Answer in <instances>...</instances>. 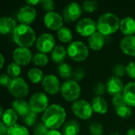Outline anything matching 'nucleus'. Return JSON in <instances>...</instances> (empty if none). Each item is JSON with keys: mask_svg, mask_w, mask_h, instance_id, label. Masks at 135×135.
<instances>
[{"mask_svg": "<svg viewBox=\"0 0 135 135\" xmlns=\"http://www.w3.org/2000/svg\"><path fill=\"white\" fill-rule=\"evenodd\" d=\"M44 22L49 29L58 31L62 27L63 17L57 12H48L44 17Z\"/></svg>", "mask_w": 135, "mask_h": 135, "instance_id": "15", "label": "nucleus"}, {"mask_svg": "<svg viewBox=\"0 0 135 135\" xmlns=\"http://www.w3.org/2000/svg\"><path fill=\"white\" fill-rule=\"evenodd\" d=\"M91 105L93 112L100 115L105 114L108 109V102L103 97H94L92 100Z\"/></svg>", "mask_w": 135, "mask_h": 135, "instance_id": "24", "label": "nucleus"}, {"mask_svg": "<svg viewBox=\"0 0 135 135\" xmlns=\"http://www.w3.org/2000/svg\"><path fill=\"white\" fill-rule=\"evenodd\" d=\"M47 135H62V134L57 130H50Z\"/></svg>", "mask_w": 135, "mask_h": 135, "instance_id": "45", "label": "nucleus"}, {"mask_svg": "<svg viewBox=\"0 0 135 135\" xmlns=\"http://www.w3.org/2000/svg\"><path fill=\"white\" fill-rule=\"evenodd\" d=\"M66 117V110L59 104L50 105L42 115V123L49 130H57L60 128Z\"/></svg>", "mask_w": 135, "mask_h": 135, "instance_id": "1", "label": "nucleus"}, {"mask_svg": "<svg viewBox=\"0 0 135 135\" xmlns=\"http://www.w3.org/2000/svg\"><path fill=\"white\" fill-rule=\"evenodd\" d=\"M57 71L59 75L64 78V79H69L71 77H73V70L72 68L70 65H68L67 63H60L59 64L58 67H57Z\"/></svg>", "mask_w": 135, "mask_h": 135, "instance_id": "29", "label": "nucleus"}, {"mask_svg": "<svg viewBox=\"0 0 135 135\" xmlns=\"http://www.w3.org/2000/svg\"><path fill=\"white\" fill-rule=\"evenodd\" d=\"M123 97L127 104L135 107V82H130L125 85Z\"/></svg>", "mask_w": 135, "mask_h": 135, "instance_id": "23", "label": "nucleus"}, {"mask_svg": "<svg viewBox=\"0 0 135 135\" xmlns=\"http://www.w3.org/2000/svg\"><path fill=\"white\" fill-rule=\"evenodd\" d=\"M127 135H135V128H131L128 130Z\"/></svg>", "mask_w": 135, "mask_h": 135, "instance_id": "48", "label": "nucleus"}, {"mask_svg": "<svg viewBox=\"0 0 135 135\" xmlns=\"http://www.w3.org/2000/svg\"><path fill=\"white\" fill-rule=\"evenodd\" d=\"M61 94L67 101H76L81 94V87L74 80H67L61 85Z\"/></svg>", "mask_w": 135, "mask_h": 135, "instance_id": "5", "label": "nucleus"}, {"mask_svg": "<svg viewBox=\"0 0 135 135\" xmlns=\"http://www.w3.org/2000/svg\"><path fill=\"white\" fill-rule=\"evenodd\" d=\"M32 61L36 66H44L48 63L49 59H48V57L47 56L46 54L39 52V53H36L34 55V56L32 58Z\"/></svg>", "mask_w": 135, "mask_h": 135, "instance_id": "33", "label": "nucleus"}, {"mask_svg": "<svg viewBox=\"0 0 135 135\" xmlns=\"http://www.w3.org/2000/svg\"><path fill=\"white\" fill-rule=\"evenodd\" d=\"M7 135H29L28 129L20 124H16L8 128Z\"/></svg>", "mask_w": 135, "mask_h": 135, "instance_id": "31", "label": "nucleus"}, {"mask_svg": "<svg viewBox=\"0 0 135 135\" xmlns=\"http://www.w3.org/2000/svg\"><path fill=\"white\" fill-rule=\"evenodd\" d=\"M110 135H120L119 133H117V132H115V133H112Z\"/></svg>", "mask_w": 135, "mask_h": 135, "instance_id": "49", "label": "nucleus"}, {"mask_svg": "<svg viewBox=\"0 0 135 135\" xmlns=\"http://www.w3.org/2000/svg\"><path fill=\"white\" fill-rule=\"evenodd\" d=\"M57 36L62 43H69L73 39V33L68 27L62 26L57 31Z\"/></svg>", "mask_w": 135, "mask_h": 135, "instance_id": "28", "label": "nucleus"}, {"mask_svg": "<svg viewBox=\"0 0 135 135\" xmlns=\"http://www.w3.org/2000/svg\"><path fill=\"white\" fill-rule=\"evenodd\" d=\"M13 39L14 42L21 47H29L36 41V33L33 28L27 25H17L13 32Z\"/></svg>", "mask_w": 135, "mask_h": 135, "instance_id": "2", "label": "nucleus"}, {"mask_svg": "<svg viewBox=\"0 0 135 135\" xmlns=\"http://www.w3.org/2000/svg\"><path fill=\"white\" fill-rule=\"evenodd\" d=\"M6 72H7V74L12 78H18V76L20 75V74L21 72V66L18 65L17 63H16L15 62H11L8 65Z\"/></svg>", "mask_w": 135, "mask_h": 135, "instance_id": "32", "label": "nucleus"}, {"mask_svg": "<svg viewBox=\"0 0 135 135\" xmlns=\"http://www.w3.org/2000/svg\"><path fill=\"white\" fill-rule=\"evenodd\" d=\"M72 112L81 119L87 120L91 118L93 110L91 104L85 100H78L72 104Z\"/></svg>", "mask_w": 135, "mask_h": 135, "instance_id": "8", "label": "nucleus"}, {"mask_svg": "<svg viewBox=\"0 0 135 135\" xmlns=\"http://www.w3.org/2000/svg\"><path fill=\"white\" fill-rule=\"evenodd\" d=\"M124 87L125 86L123 85L122 80L115 76L111 77L106 83L107 91L112 97H115L119 94H123Z\"/></svg>", "mask_w": 135, "mask_h": 135, "instance_id": "17", "label": "nucleus"}, {"mask_svg": "<svg viewBox=\"0 0 135 135\" xmlns=\"http://www.w3.org/2000/svg\"><path fill=\"white\" fill-rule=\"evenodd\" d=\"M40 1H39V0H32V1H26V3L28 5V6H36V4H38V3H40Z\"/></svg>", "mask_w": 135, "mask_h": 135, "instance_id": "46", "label": "nucleus"}, {"mask_svg": "<svg viewBox=\"0 0 135 135\" xmlns=\"http://www.w3.org/2000/svg\"><path fill=\"white\" fill-rule=\"evenodd\" d=\"M99 7V4L95 0H86L82 4V8L85 11L88 13H93Z\"/></svg>", "mask_w": 135, "mask_h": 135, "instance_id": "34", "label": "nucleus"}, {"mask_svg": "<svg viewBox=\"0 0 135 135\" xmlns=\"http://www.w3.org/2000/svg\"><path fill=\"white\" fill-rule=\"evenodd\" d=\"M80 132V125L75 119L66 122L62 127V135H78Z\"/></svg>", "mask_w": 135, "mask_h": 135, "instance_id": "26", "label": "nucleus"}, {"mask_svg": "<svg viewBox=\"0 0 135 135\" xmlns=\"http://www.w3.org/2000/svg\"><path fill=\"white\" fill-rule=\"evenodd\" d=\"M1 117H2V122L8 128L17 124L16 123L17 120V114L12 108L6 109Z\"/></svg>", "mask_w": 135, "mask_h": 135, "instance_id": "25", "label": "nucleus"}, {"mask_svg": "<svg viewBox=\"0 0 135 135\" xmlns=\"http://www.w3.org/2000/svg\"><path fill=\"white\" fill-rule=\"evenodd\" d=\"M11 81H12V79L10 78V77L8 74H2L0 75V85H1L6 86V87H9Z\"/></svg>", "mask_w": 135, "mask_h": 135, "instance_id": "43", "label": "nucleus"}, {"mask_svg": "<svg viewBox=\"0 0 135 135\" xmlns=\"http://www.w3.org/2000/svg\"><path fill=\"white\" fill-rule=\"evenodd\" d=\"M106 90V85H104L102 82H97L93 88V92L97 97H102L105 93Z\"/></svg>", "mask_w": 135, "mask_h": 135, "instance_id": "40", "label": "nucleus"}, {"mask_svg": "<svg viewBox=\"0 0 135 135\" xmlns=\"http://www.w3.org/2000/svg\"><path fill=\"white\" fill-rule=\"evenodd\" d=\"M48 97L44 93H36L29 99V108L30 110L36 114L44 112L49 107Z\"/></svg>", "mask_w": 135, "mask_h": 135, "instance_id": "7", "label": "nucleus"}, {"mask_svg": "<svg viewBox=\"0 0 135 135\" xmlns=\"http://www.w3.org/2000/svg\"><path fill=\"white\" fill-rule=\"evenodd\" d=\"M112 104L115 107L116 114L123 119L129 118L132 114L131 107H130L128 104H126L123 94H119L112 97Z\"/></svg>", "mask_w": 135, "mask_h": 135, "instance_id": "12", "label": "nucleus"}, {"mask_svg": "<svg viewBox=\"0 0 135 135\" xmlns=\"http://www.w3.org/2000/svg\"><path fill=\"white\" fill-rule=\"evenodd\" d=\"M17 26L14 19L9 17H2L0 18V33L2 35L13 32Z\"/></svg>", "mask_w": 135, "mask_h": 135, "instance_id": "19", "label": "nucleus"}, {"mask_svg": "<svg viewBox=\"0 0 135 135\" xmlns=\"http://www.w3.org/2000/svg\"><path fill=\"white\" fill-rule=\"evenodd\" d=\"M49 131L50 130L43 123H38L34 126L33 135H47Z\"/></svg>", "mask_w": 135, "mask_h": 135, "instance_id": "37", "label": "nucleus"}, {"mask_svg": "<svg viewBox=\"0 0 135 135\" xmlns=\"http://www.w3.org/2000/svg\"><path fill=\"white\" fill-rule=\"evenodd\" d=\"M8 127L2 123H0V135H7Z\"/></svg>", "mask_w": 135, "mask_h": 135, "instance_id": "44", "label": "nucleus"}, {"mask_svg": "<svg viewBox=\"0 0 135 135\" xmlns=\"http://www.w3.org/2000/svg\"><path fill=\"white\" fill-rule=\"evenodd\" d=\"M66 55L67 50H66V48L62 45H57L51 51V59L55 62L60 64L66 59Z\"/></svg>", "mask_w": 135, "mask_h": 135, "instance_id": "27", "label": "nucleus"}, {"mask_svg": "<svg viewBox=\"0 0 135 135\" xmlns=\"http://www.w3.org/2000/svg\"><path fill=\"white\" fill-rule=\"evenodd\" d=\"M17 17L21 24L29 25L35 21L36 17V10L33 6L25 5L19 9Z\"/></svg>", "mask_w": 135, "mask_h": 135, "instance_id": "13", "label": "nucleus"}, {"mask_svg": "<svg viewBox=\"0 0 135 135\" xmlns=\"http://www.w3.org/2000/svg\"><path fill=\"white\" fill-rule=\"evenodd\" d=\"M67 55L74 61H84L89 55V48L81 41H74L67 47Z\"/></svg>", "mask_w": 135, "mask_h": 135, "instance_id": "4", "label": "nucleus"}, {"mask_svg": "<svg viewBox=\"0 0 135 135\" xmlns=\"http://www.w3.org/2000/svg\"><path fill=\"white\" fill-rule=\"evenodd\" d=\"M104 127L98 122H93L89 126V132L92 135H102Z\"/></svg>", "mask_w": 135, "mask_h": 135, "instance_id": "36", "label": "nucleus"}, {"mask_svg": "<svg viewBox=\"0 0 135 135\" xmlns=\"http://www.w3.org/2000/svg\"><path fill=\"white\" fill-rule=\"evenodd\" d=\"M97 25L98 32L104 36H109L119 28L120 20L112 13H105L99 17Z\"/></svg>", "mask_w": 135, "mask_h": 135, "instance_id": "3", "label": "nucleus"}, {"mask_svg": "<svg viewBox=\"0 0 135 135\" xmlns=\"http://www.w3.org/2000/svg\"><path fill=\"white\" fill-rule=\"evenodd\" d=\"M40 3L42 9L47 13L52 12L55 9V2L53 0H41Z\"/></svg>", "mask_w": 135, "mask_h": 135, "instance_id": "38", "label": "nucleus"}, {"mask_svg": "<svg viewBox=\"0 0 135 135\" xmlns=\"http://www.w3.org/2000/svg\"><path fill=\"white\" fill-rule=\"evenodd\" d=\"M31 51L27 47H18L13 52V59L16 63L20 66H26L30 63L32 59Z\"/></svg>", "mask_w": 135, "mask_h": 135, "instance_id": "16", "label": "nucleus"}, {"mask_svg": "<svg viewBox=\"0 0 135 135\" xmlns=\"http://www.w3.org/2000/svg\"><path fill=\"white\" fill-rule=\"evenodd\" d=\"M112 72H113V74H114V75L115 77L119 78H122V77H123L124 74H125V73H127L126 72V67L123 65L120 64V63L116 64L113 67Z\"/></svg>", "mask_w": 135, "mask_h": 135, "instance_id": "39", "label": "nucleus"}, {"mask_svg": "<svg viewBox=\"0 0 135 135\" xmlns=\"http://www.w3.org/2000/svg\"><path fill=\"white\" fill-rule=\"evenodd\" d=\"M42 87L44 90L50 95H55L61 90L59 80L54 74H47L44 76L42 81Z\"/></svg>", "mask_w": 135, "mask_h": 135, "instance_id": "14", "label": "nucleus"}, {"mask_svg": "<svg viewBox=\"0 0 135 135\" xmlns=\"http://www.w3.org/2000/svg\"><path fill=\"white\" fill-rule=\"evenodd\" d=\"M126 72L130 78L135 79V62H131L128 63L126 67Z\"/></svg>", "mask_w": 135, "mask_h": 135, "instance_id": "42", "label": "nucleus"}, {"mask_svg": "<svg viewBox=\"0 0 135 135\" xmlns=\"http://www.w3.org/2000/svg\"><path fill=\"white\" fill-rule=\"evenodd\" d=\"M55 45V40L50 33L41 34L36 41V47L41 53H48L53 51Z\"/></svg>", "mask_w": 135, "mask_h": 135, "instance_id": "11", "label": "nucleus"}, {"mask_svg": "<svg viewBox=\"0 0 135 135\" xmlns=\"http://www.w3.org/2000/svg\"><path fill=\"white\" fill-rule=\"evenodd\" d=\"M82 8L78 2L68 3L62 10L63 20L67 23H71L77 21L81 15Z\"/></svg>", "mask_w": 135, "mask_h": 135, "instance_id": "9", "label": "nucleus"}, {"mask_svg": "<svg viewBox=\"0 0 135 135\" xmlns=\"http://www.w3.org/2000/svg\"><path fill=\"white\" fill-rule=\"evenodd\" d=\"M11 105L12 109L17 114V115H20L22 118H24L31 111L28 103L23 99H17L13 100Z\"/></svg>", "mask_w": 135, "mask_h": 135, "instance_id": "22", "label": "nucleus"}, {"mask_svg": "<svg viewBox=\"0 0 135 135\" xmlns=\"http://www.w3.org/2000/svg\"><path fill=\"white\" fill-rule=\"evenodd\" d=\"M97 22L90 17H85L83 19H81L76 25L77 32L82 36L89 37L91 35L97 32Z\"/></svg>", "mask_w": 135, "mask_h": 135, "instance_id": "10", "label": "nucleus"}, {"mask_svg": "<svg viewBox=\"0 0 135 135\" xmlns=\"http://www.w3.org/2000/svg\"><path fill=\"white\" fill-rule=\"evenodd\" d=\"M28 79L34 84L42 82L44 79V74L43 71L38 68H32L28 72Z\"/></svg>", "mask_w": 135, "mask_h": 135, "instance_id": "30", "label": "nucleus"}, {"mask_svg": "<svg viewBox=\"0 0 135 135\" xmlns=\"http://www.w3.org/2000/svg\"><path fill=\"white\" fill-rule=\"evenodd\" d=\"M0 59H1V64H0V67L2 68L3 66H4V62H5V59H4V56L2 54L0 55Z\"/></svg>", "mask_w": 135, "mask_h": 135, "instance_id": "47", "label": "nucleus"}, {"mask_svg": "<svg viewBox=\"0 0 135 135\" xmlns=\"http://www.w3.org/2000/svg\"><path fill=\"white\" fill-rule=\"evenodd\" d=\"M9 93L17 99H23L28 96L29 88L27 82L22 78H12V81L8 87Z\"/></svg>", "mask_w": 135, "mask_h": 135, "instance_id": "6", "label": "nucleus"}, {"mask_svg": "<svg viewBox=\"0 0 135 135\" xmlns=\"http://www.w3.org/2000/svg\"><path fill=\"white\" fill-rule=\"evenodd\" d=\"M119 29L125 36H133L135 33V20L131 17H126L120 21Z\"/></svg>", "mask_w": 135, "mask_h": 135, "instance_id": "20", "label": "nucleus"}, {"mask_svg": "<svg viewBox=\"0 0 135 135\" xmlns=\"http://www.w3.org/2000/svg\"><path fill=\"white\" fill-rule=\"evenodd\" d=\"M37 114L30 111L24 118H23V120H24V123L25 125H27L28 127H32V126H35L36 124V122H37Z\"/></svg>", "mask_w": 135, "mask_h": 135, "instance_id": "35", "label": "nucleus"}, {"mask_svg": "<svg viewBox=\"0 0 135 135\" xmlns=\"http://www.w3.org/2000/svg\"><path fill=\"white\" fill-rule=\"evenodd\" d=\"M120 48L127 55L135 56V36H126L120 42Z\"/></svg>", "mask_w": 135, "mask_h": 135, "instance_id": "18", "label": "nucleus"}, {"mask_svg": "<svg viewBox=\"0 0 135 135\" xmlns=\"http://www.w3.org/2000/svg\"><path fill=\"white\" fill-rule=\"evenodd\" d=\"M88 42L91 49L94 51H100L103 48L105 44V39L104 35L100 32H96L89 37Z\"/></svg>", "mask_w": 135, "mask_h": 135, "instance_id": "21", "label": "nucleus"}, {"mask_svg": "<svg viewBox=\"0 0 135 135\" xmlns=\"http://www.w3.org/2000/svg\"><path fill=\"white\" fill-rule=\"evenodd\" d=\"M85 76V72L84 69L82 68H77L73 72V78L76 81H81Z\"/></svg>", "mask_w": 135, "mask_h": 135, "instance_id": "41", "label": "nucleus"}]
</instances>
